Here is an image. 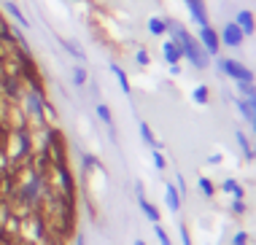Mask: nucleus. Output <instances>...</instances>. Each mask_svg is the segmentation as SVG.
Segmentation results:
<instances>
[{
	"mask_svg": "<svg viewBox=\"0 0 256 245\" xmlns=\"http://www.w3.org/2000/svg\"><path fill=\"white\" fill-rule=\"evenodd\" d=\"M138 202H140V208H143V213L149 215V218L154 221V224H157V221H159V210L154 208V205L149 202V199L143 197V184H138Z\"/></svg>",
	"mask_w": 256,
	"mask_h": 245,
	"instance_id": "nucleus-7",
	"label": "nucleus"
},
{
	"mask_svg": "<svg viewBox=\"0 0 256 245\" xmlns=\"http://www.w3.org/2000/svg\"><path fill=\"white\" fill-rule=\"evenodd\" d=\"M221 189L224 191H229V194H235V199H243V194H246V191H243V186L237 184V181H224V184H221Z\"/></svg>",
	"mask_w": 256,
	"mask_h": 245,
	"instance_id": "nucleus-14",
	"label": "nucleus"
},
{
	"mask_svg": "<svg viewBox=\"0 0 256 245\" xmlns=\"http://www.w3.org/2000/svg\"><path fill=\"white\" fill-rule=\"evenodd\" d=\"M149 60H151V57H149V51H143V49H140V51H138V65H149Z\"/></svg>",
	"mask_w": 256,
	"mask_h": 245,
	"instance_id": "nucleus-24",
	"label": "nucleus"
},
{
	"mask_svg": "<svg viewBox=\"0 0 256 245\" xmlns=\"http://www.w3.org/2000/svg\"><path fill=\"white\" fill-rule=\"evenodd\" d=\"M248 102H251V105H254V108H256V97H254V100H248Z\"/></svg>",
	"mask_w": 256,
	"mask_h": 245,
	"instance_id": "nucleus-29",
	"label": "nucleus"
},
{
	"mask_svg": "<svg viewBox=\"0 0 256 245\" xmlns=\"http://www.w3.org/2000/svg\"><path fill=\"white\" fill-rule=\"evenodd\" d=\"M5 11H8V14L14 16V19L19 22L22 27H30V22H27V16H25V14H22V11H19V8H16V5H14V0H5Z\"/></svg>",
	"mask_w": 256,
	"mask_h": 245,
	"instance_id": "nucleus-11",
	"label": "nucleus"
},
{
	"mask_svg": "<svg viewBox=\"0 0 256 245\" xmlns=\"http://www.w3.org/2000/svg\"><path fill=\"white\" fill-rule=\"evenodd\" d=\"M135 245H146V243L143 240H135Z\"/></svg>",
	"mask_w": 256,
	"mask_h": 245,
	"instance_id": "nucleus-28",
	"label": "nucleus"
},
{
	"mask_svg": "<svg viewBox=\"0 0 256 245\" xmlns=\"http://www.w3.org/2000/svg\"><path fill=\"white\" fill-rule=\"evenodd\" d=\"M194 102H200V105L208 102V87H197L194 89Z\"/></svg>",
	"mask_w": 256,
	"mask_h": 245,
	"instance_id": "nucleus-21",
	"label": "nucleus"
},
{
	"mask_svg": "<svg viewBox=\"0 0 256 245\" xmlns=\"http://www.w3.org/2000/svg\"><path fill=\"white\" fill-rule=\"evenodd\" d=\"M170 30H173V38H175L173 43H175V46L181 49V54H184L186 60H189L192 65H194V67H200V70H202V67L208 65V54H205V49H202L200 43L194 41V38L189 35V32L184 30V27L173 25V27H170Z\"/></svg>",
	"mask_w": 256,
	"mask_h": 245,
	"instance_id": "nucleus-1",
	"label": "nucleus"
},
{
	"mask_svg": "<svg viewBox=\"0 0 256 245\" xmlns=\"http://www.w3.org/2000/svg\"><path fill=\"white\" fill-rule=\"evenodd\" d=\"M73 84H76V87H84V84H87V70H84V67H76V70H73Z\"/></svg>",
	"mask_w": 256,
	"mask_h": 245,
	"instance_id": "nucleus-18",
	"label": "nucleus"
},
{
	"mask_svg": "<svg viewBox=\"0 0 256 245\" xmlns=\"http://www.w3.org/2000/svg\"><path fill=\"white\" fill-rule=\"evenodd\" d=\"M181 240H184V245H192V237H189V229H186L184 224H181Z\"/></svg>",
	"mask_w": 256,
	"mask_h": 245,
	"instance_id": "nucleus-25",
	"label": "nucleus"
},
{
	"mask_svg": "<svg viewBox=\"0 0 256 245\" xmlns=\"http://www.w3.org/2000/svg\"><path fill=\"white\" fill-rule=\"evenodd\" d=\"M62 46H65L67 51H70V54L76 57V60H84V51L78 49V46H76V43H73V41H62Z\"/></svg>",
	"mask_w": 256,
	"mask_h": 245,
	"instance_id": "nucleus-19",
	"label": "nucleus"
},
{
	"mask_svg": "<svg viewBox=\"0 0 256 245\" xmlns=\"http://www.w3.org/2000/svg\"><path fill=\"white\" fill-rule=\"evenodd\" d=\"M140 135H143V140H146L149 146H154V148L159 146V143H157V138H154V132H151V127H149L146 122H140Z\"/></svg>",
	"mask_w": 256,
	"mask_h": 245,
	"instance_id": "nucleus-16",
	"label": "nucleus"
},
{
	"mask_svg": "<svg viewBox=\"0 0 256 245\" xmlns=\"http://www.w3.org/2000/svg\"><path fill=\"white\" fill-rule=\"evenodd\" d=\"M111 70H113V76L119 78V87H122V92H124V94H129V92H132V87H129V78H127V73H124L119 65H111Z\"/></svg>",
	"mask_w": 256,
	"mask_h": 245,
	"instance_id": "nucleus-10",
	"label": "nucleus"
},
{
	"mask_svg": "<svg viewBox=\"0 0 256 245\" xmlns=\"http://www.w3.org/2000/svg\"><path fill=\"white\" fill-rule=\"evenodd\" d=\"M97 116L102 119V122L108 124V127H113V116H111V108L102 105V102H97Z\"/></svg>",
	"mask_w": 256,
	"mask_h": 245,
	"instance_id": "nucleus-17",
	"label": "nucleus"
},
{
	"mask_svg": "<svg viewBox=\"0 0 256 245\" xmlns=\"http://www.w3.org/2000/svg\"><path fill=\"white\" fill-rule=\"evenodd\" d=\"M162 51H164V57H167V62H170V65H178V62H181V57H184V54H181V49L175 46L173 41H167V43H164Z\"/></svg>",
	"mask_w": 256,
	"mask_h": 245,
	"instance_id": "nucleus-8",
	"label": "nucleus"
},
{
	"mask_svg": "<svg viewBox=\"0 0 256 245\" xmlns=\"http://www.w3.org/2000/svg\"><path fill=\"white\" fill-rule=\"evenodd\" d=\"M164 194H167V208L173 210V213H178V208H181V194H178V189H175V186H167V189H164Z\"/></svg>",
	"mask_w": 256,
	"mask_h": 245,
	"instance_id": "nucleus-9",
	"label": "nucleus"
},
{
	"mask_svg": "<svg viewBox=\"0 0 256 245\" xmlns=\"http://www.w3.org/2000/svg\"><path fill=\"white\" fill-rule=\"evenodd\" d=\"M221 41H224L226 46H240V43H243V30L235 25V22H232V25L224 27V32H221Z\"/></svg>",
	"mask_w": 256,
	"mask_h": 245,
	"instance_id": "nucleus-4",
	"label": "nucleus"
},
{
	"mask_svg": "<svg viewBox=\"0 0 256 245\" xmlns=\"http://www.w3.org/2000/svg\"><path fill=\"white\" fill-rule=\"evenodd\" d=\"M232 210H235V213H246V205H243V199H235V205H232Z\"/></svg>",
	"mask_w": 256,
	"mask_h": 245,
	"instance_id": "nucleus-27",
	"label": "nucleus"
},
{
	"mask_svg": "<svg viewBox=\"0 0 256 245\" xmlns=\"http://www.w3.org/2000/svg\"><path fill=\"white\" fill-rule=\"evenodd\" d=\"M237 143H240V148H243V156H246V159H256V151L248 146V140H246V135H243V132H237Z\"/></svg>",
	"mask_w": 256,
	"mask_h": 245,
	"instance_id": "nucleus-15",
	"label": "nucleus"
},
{
	"mask_svg": "<svg viewBox=\"0 0 256 245\" xmlns=\"http://www.w3.org/2000/svg\"><path fill=\"white\" fill-rule=\"evenodd\" d=\"M235 25L243 30V35H251V32L256 30V22H254V14H251V11H240Z\"/></svg>",
	"mask_w": 256,
	"mask_h": 245,
	"instance_id": "nucleus-6",
	"label": "nucleus"
},
{
	"mask_svg": "<svg viewBox=\"0 0 256 245\" xmlns=\"http://www.w3.org/2000/svg\"><path fill=\"white\" fill-rule=\"evenodd\" d=\"M248 243V235H246V232H237V235H235V245H246Z\"/></svg>",
	"mask_w": 256,
	"mask_h": 245,
	"instance_id": "nucleus-26",
	"label": "nucleus"
},
{
	"mask_svg": "<svg viewBox=\"0 0 256 245\" xmlns=\"http://www.w3.org/2000/svg\"><path fill=\"white\" fill-rule=\"evenodd\" d=\"M200 41H202V49L208 51V54H219L221 41H219V35H216V30L210 25H205L200 30Z\"/></svg>",
	"mask_w": 256,
	"mask_h": 245,
	"instance_id": "nucleus-3",
	"label": "nucleus"
},
{
	"mask_svg": "<svg viewBox=\"0 0 256 245\" xmlns=\"http://www.w3.org/2000/svg\"><path fill=\"white\" fill-rule=\"evenodd\" d=\"M200 191L202 194H208V197H213V191H216V186L210 184L208 178H200Z\"/></svg>",
	"mask_w": 256,
	"mask_h": 245,
	"instance_id": "nucleus-20",
	"label": "nucleus"
},
{
	"mask_svg": "<svg viewBox=\"0 0 256 245\" xmlns=\"http://www.w3.org/2000/svg\"><path fill=\"white\" fill-rule=\"evenodd\" d=\"M157 237H159V243H162V245H173V243H170V237H167V232H164L159 224H157Z\"/></svg>",
	"mask_w": 256,
	"mask_h": 245,
	"instance_id": "nucleus-22",
	"label": "nucleus"
},
{
	"mask_svg": "<svg viewBox=\"0 0 256 245\" xmlns=\"http://www.w3.org/2000/svg\"><path fill=\"white\" fill-rule=\"evenodd\" d=\"M240 113L248 119V122H251V127H254V132H256V108L248 100H240Z\"/></svg>",
	"mask_w": 256,
	"mask_h": 245,
	"instance_id": "nucleus-12",
	"label": "nucleus"
},
{
	"mask_svg": "<svg viewBox=\"0 0 256 245\" xmlns=\"http://www.w3.org/2000/svg\"><path fill=\"white\" fill-rule=\"evenodd\" d=\"M219 67L226 73V76H232V78H237V81H246V84H251L254 81V73L248 70L246 65H240V62H235V60H219Z\"/></svg>",
	"mask_w": 256,
	"mask_h": 245,
	"instance_id": "nucleus-2",
	"label": "nucleus"
},
{
	"mask_svg": "<svg viewBox=\"0 0 256 245\" xmlns=\"http://www.w3.org/2000/svg\"><path fill=\"white\" fill-rule=\"evenodd\" d=\"M167 22L164 19H159V16H154V19H149V30H151V35H162V32H167Z\"/></svg>",
	"mask_w": 256,
	"mask_h": 245,
	"instance_id": "nucleus-13",
	"label": "nucleus"
},
{
	"mask_svg": "<svg viewBox=\"0 0 256 245\" xmlns=\"http://www.w3.org/2000/svg\"><path fill=\"white\" fill-rule=\"evenodd\" d=\"M186 5H189L192 16L197 19V25H200V27L208 25V11H205V3H202V0H186Z\"/></svg>",
	"mask_w": 256,
	"mask_h": 245,
	"instance_id": "nucleus-5",
	"label": "nucleus"
},
{
	"mask_svg": "<svg viewBox=\"0 0 256 245\" xmlns=\"http://www.w3.org/2000/svg\"><path fill=\"white\" fill-rule=\"evenodd\" d=\"M154 164H157V167H159V170H164V164H167V162H164V156H162V151H154Z\"/></svg>",
	"mask_w": 256,
	"mask_h": 245,
	"instance_id": "nucleus-23",
	"label": "nucleus"
}]
</instances>
